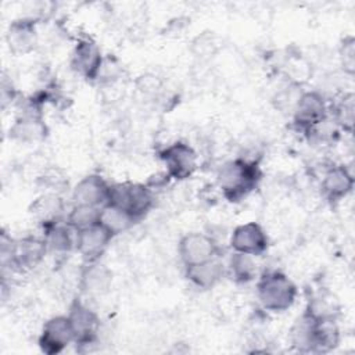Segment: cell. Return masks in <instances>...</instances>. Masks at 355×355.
<instances>
[{"label":"cell","instance_id":"obj_2","mask_svg":"<svg viewBox=\"0 0 355 355\" xmlns=\"http://www.w3.org/2000/svg\"><path fill=\"white\" fill-rule=\"evenodd\" d=\"M257 295L266 311L284 312L295 302L297 287L283 272L268 270L258 279Z\"/></svg>","mask_w":355,"mask_h":355},{"label":"cell","instance_id":"obj_7","mask_svg":"<svg viewBox=\"0 0 355 355\" xmlns=\"http://www.w3.org/2000/svg\"><path fill=\"white\" fill-rule=\"evenodd\" d=\"M159 158L166 166L168 176L183 180L190 178L197 169V154L189 144L176 141L159 151Z\"/></svg>","mask_w":355,"mask_h":355},{"label":"cell","instance_id":"obj_11","mask_svg":"<svg viewBox=\"0 0 355 355\" xmlns=\"http://www.w3.org/2000/svg\"><path fill=\"white\" fill-rule=\"evenodd\" d=\"M269 240L259 223L248 222L239 225L230 237V247L234 252L258 257L268 248Z\"/></svg>","mask_w":355,"mask_h":355},{"label":"cell","instance_id":"obj_23","mask_svg":"<svg viewBox=\"0 0 355 355\" xmlns=\"http://www.w3.org/2000/svg\"><path fill=\"white\" fill-rule=\"evenodd\" d=\"M227 272L237 283H248L257 276V265L252 255L233 252L229 259Z\"/></svg>","mask_w":355,"mask_h":355},{"label":"cell","instance_id":"obj_26","mask_svg":"<svg viewBox=\"0 0 355 355\" xmlns=\"http://www.w3.org/2000/svg\"><path fill=\"white\" fill-rule=\"evenodd\" d=\"M37 182L44 187L46 193H54V194H60L65 189V186H68V180L65 175L60 169H54V168L46 169L40 175Z\"/></svg>","mask_w":355,"mask_h":355},{"label":"cell","instance_id":"obj_17","mask_svg":"<svg viewBox=\"0 0 355 355\" xmlns=\"http://www.w3.org/2000/svg\"><path fill=\"white\" fill-rule=\"evenodd\" d=\"M186 269V277L189 282L202 290H209L215 287L227 273V269L225 265L216 258H212L209 261L184 266Z\"/></svg>","mask_w":355,"mask_h":355},{"label":"cell","instance_id":"obj_13","mask_svg":"<svg viewBox=\"0 0 355 355\" xmlns=\"http://www.w3.org/2000/svg\"><path fill=\"white\" fill-rule=\"evenodd\" d=\"M110 186L103 176L87 175L75 184L71 196L72 204L101 208L108 202Z\"/></svg>","mask_w":355,"mask_h":355},{"label":"cell","instance_id":"obj_21","mask_svg":"<svg viewBox=\"0 0 355 355\" xmlns=\"http://www.w3.org/2000/svg\"><path fill=\"white\" fill-rule=\"evenodd\" d=\"M98 222L115 237L121 233L128 232L139 220L135 219L130 214H128L122 208L115 207L112 204H105L100 209Z\"/></svg>","mask_w":355,"mask_h":355},{"label":"cell","instance_id":"obj_28","mask_svg":"<svg viewBox=\"0 0 355 355\" xmlns=\"http://www.w3.org/2000/svg\"><path fill=\"white\" fill-rule=\"evenodd\" d=\"M137 87L144 94H154L161 89V82L154 75H141L137 79Z\"/></svg>","mask_w":355,"mask_h":355},{"label":"cell","instance_id":"obj_19","mask_svg":"<svg viewBox=\"0 0 355 355\" xmlns=\"http://www.w3.org/2000/svg\"><path fill=\"white\" fill-rule=\"evenodd\" d=\"M112 282V272L98 261L86 262L80 273V287L90 294L105 293Z\"/></svg>","mask_w":355,"mask_h":355},{"label":"cell","instance_id":"obj_10","mask_svg":"<svg viewBox=\"0 0 355 355\" xmlns=\"http://www.w3.org/2000/svg\"><path fill=\"white\" fill-rule=\"evenodd\" d=\"M75 236V248L85 262L98 261L114 237L100 222L78 230Z\"/></svg>","mask_w":355,"mask_h":355},{"label":"cell","instance_id":"obj_24","mask_svg":"<svg viewBox=\"0 0 355 355\" xmlns=\"http://www.w3.org/2000/svg\"><path fill=\"white\" fill-rule=\"evenodd\" d=\"M100 209L101 208L98 207H90V205H72L67 216V223L75 232L89 227L94 223H98Z\"/></svg>","mask_w":355,"mask_h":355},{"label":"cell","instance_id":"obj_1","mask_svg":"<svg viewBox=\"0 0 355 355\" xmlns=\"http://www.w3.org/2000/svg\"><path fill=\"white\" fill-rule=\"evenodd\" d=\"M261 171L258 162L237 158L225 162L216 175V182L229 201H240L259 183Z\"/></svg>","mask_w":355,"mask_h":355},{"label":"cell","instance_id":"obj_9","mask_svg":"<svg viewBox=\"0 0 355 355\" xmlns=\"http://www.w3.org/2000/svg\"><path fill=\"white\" fill-rule=\"evenodd\" d=\"M72 343L75 336L68 316H53L44 323L39 337V347L44 354H60Z\"/></svg>","mask_w":355,"mask_h":355},{"label":"cell","instance_id":"obj_8","mask_svg":"<svg viewBox=\"0 0 355 355\" xmlns=\"http://www.w3.org/2000/svg\"><path fill=\"white\" fill-rule=\"evenodd\" d=\"M67 316L71 322L76 345H90L97 340L100 319L97 313L86 306L82 301L75 300L69 305V312Z\"/></svg>","mask_w":355,"mask_h":355},{"label":"cell","instance_id":"obj_25","mask_svg":"<svg viewBox=\"0 0 355 355\" xmlns=\"http://www.w3.org/2000/svg\"><path fill=\"white\" fill-rule=\"evenodd\" d=\"M354 111H355V104H354L352 93L344 94L334 107L336 123L340 125L344 130H347L349 133L354 129Z\"/></svg>","mask_w":355,"mask_h":355},{"label":"cell","instance_id":"obj_5","mask_svg":"<svg viewBox=\"0 0 355 355\" xmlns=\"http://www.w3.org/2000/svg\"><path fill=\"white\" fill-rule=\"evenodd\" d=\"M329 108L324 97L319 92H304L298 96L293 107V121L301 130L312 132L327 119Z\"/></svg>","mask_w":355,"mask_h":355},{"label":"cell","instance_id":"obj_18","mask_svg":"<svg viewBox=\"0 0 355 355\" xmlns=\"http://www.w3.org/2000/svg\"><path fill=\"white\" fill-rule=\"evenodd\" d=\"M64 202L58 194L44 193L39 196L29 207V212L44 227L57 223L62 215Z\"/></svg>","mask_w":355,"mask_h":355},{"label":"cell","instance_id":"obj_14","mask_svg":"<svg viewBox=\"0 0 355 355\" xmlns=\"http://www.w3.org/2000/svg\"><path fill=\"white\" fill-rule=\"evenodd\" d=\"M322 196L331 204L345 198L354 189V176L344 165H331L326 169L320 183Z\"/></svg>","mask_w":355,"mask_h":355},{"label":"cell","instance_id":"obj_20","mask_svg":"<svg viewBox=\"0 0 355 355\" xmlns=\"http://www.w3.org/2000/svg\"><path fill=\"white\" fill-rule=\"evenodd\" d=\"M35 24L31 19L14 21L7 32V43L12 53L25 54L35 47Z\"/></svg>","mask_w":355,"mask_h":355},{"label":"cell","instance_id":"obj_3","mask_svg":"<svg viewBox=\"0 0 355 355\" xmlns=\"http://www.w3.org/2000/svg\"><path fill=\"white\" fill-rule=\"evenodd\" d=\"M49 248L44 237L39 239L35 236H26L18 240L1 239V257L3 262H8L14 270L25 272L36 268L47 254Z\"/></svg>","mask_w":355,"mask_h":355},{"label":"cell","instance_id":"obj_22","mask_svg":"<svg viewBox=\"0 0 355 355\" xmlns=\"http://www.w3.org/2000/svg\"><path fill=\"white\" fill-rule=\"evenodd\" d=\"M44 230H46L44 240H46L49 251H53L57 254H65V252H69L75 247L76 236L75 237L72 236L71 232L73 229L68 223L60 225L57 222V223L46 226Z\"/></svg>","mask_w":355,"mask_h":355},{"label":"cell","instance_id":"obj_27","mask_svg":"<svg viewBox=\"0 0 355 355\" xmlns=\"http://www.w3.org/2000/svg\"><path fill=\"white\" fill-rule=\"evenodd\" d=\"M340 58L343 68L347 73L352 75L355 71V40L354 37L348 36L343 40L340 47Z\"/></svg>","mask_w":355,"mask_h":355},{"label":"cell","instance_id":"obj_6","mask_svg":"<svg viewBox=\"0 0 355 355\" xmlns=\"http://www.w3.org/2000/svg\"><path fill=\"white\" fill-rule=\"evenodd\" d=\"M178 251L182 263L184 266H190L216 258L219 254V245L211 236L200 232H191L180 239Z\"/></svg>","mask_w":355,"mask_h":355},{"label":"cell","instance_id":"obj_12","mask_svg":"<svg viewBox=\"0 0 355 355\" xmlns=\"http://www.w3.org/2000/svg\"><path fill=\"white\" fill-rule=\"evenodd\" d=\"M104 57L98 46L90 39H82L73 47L71 55L72 69L87 80H96Z\"/></svg>","mask_w":355,"mask_h":355},{"label":"cell","instance_id":"obj_4","mask_svg":"<svg viewBox=\"0 0 355 355\" xmlns=\"http://www.w3.org/2000/svg\"><path fill=\"white\" fill-rule=\"evenodd\" d=\"M122 208L135 219L140 220L154 205L153 189L143 183L123 182L110 186L108 202Z\"/></svg>","mask_w":355,"mask_h":355},{"label":"cell","instance_id":"obj_16","mask_svg":"<svg viewBox=\"0 0 355 355\" xmlns=\"http://www.w3.org/2000/svg\"><path fill=\"white\" fill-rule=\"evenodd\" d=\"M47 133V128L36 107L21 114L10 129V136L24 143L42 140Z\"/></svg>","mask_w":355,"mask_h":355},{"label":"cell","instance_id":"obj_29","mask_svg":"<svg viewBox=\"0 0 355 355\" xmlns=\"http://www.w3.org/2000/svg\"><path fill=\"white\" fill-rule=\"evenodd\" d=\"M204 40H205V43H207V44H209V43H211V42H214V40H212V39H211V37H205V39H204ZM204 50H205V46H202V47H201V50H200V51H201V53H202V51H204ZM208 51H209V54H211V49H208Z\"/></svg>","mask_w":355,"mask_h":355},{"label":"cell","instance_id":"obj_15","mask_svg":"<svg viewBox=\"0 0 355 355\" xmlns=\"http://www.w3.org/2000/svg\"><path fill=\"white\" fill-rule=\"evenodd\" d=\"M320 318L305 311L290 330L291 345L300 352H315L318 343V329Z\"/></svg>","mask_w":355,"mask_h":355}]
</instances>
